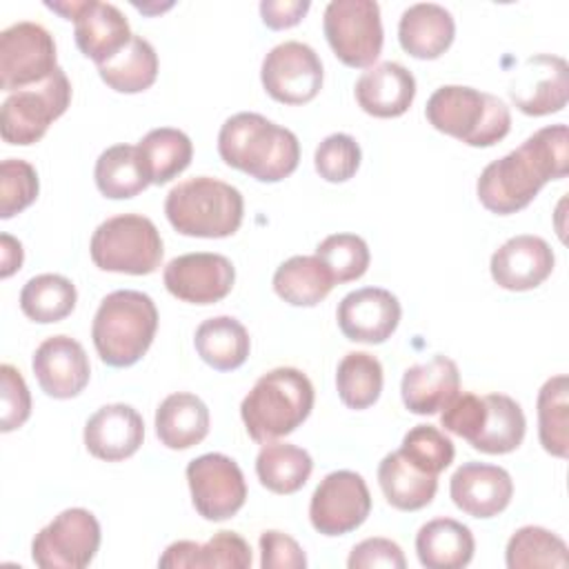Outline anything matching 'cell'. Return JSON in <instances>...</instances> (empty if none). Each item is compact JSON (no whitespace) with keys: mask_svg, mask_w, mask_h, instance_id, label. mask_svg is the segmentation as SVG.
Masks as SVG:
<instances>
[{"mask_svg":"<svg viewBox=\"0 0 569 569\" xmlns=\"http://www.w3.org/2000/svg\"><path fill=\"white\" fill-rule=\"evenodd\" d=\"M567 171L569 131L567 124H551L489 162L476 182V193L487 211L509 216L525 209L549 180H560Z\"/></svg>","mask_w":569,"mask_h":569,"instance_id":"obj_1","label":"cell"},{"mask_svg":"<svg viewBox=\"0 0 569 569\" xmlns=\"http://www.w3.org/2000/svg\"><path fill=\"white\" fill-rule=\"evenodd\" d=\"M218 153L224 164L260 182H280L298 169L300 142L287 127L260 113L240 111L220 127Z\"/></svg>","mask_w":569,"mask_h":569,"instance_id":"obj_2","label":"cell"},{"mask_svg":"<svg viewBox=\"0 0 569 569\" xmlns=\"http://www.w3.org/2000/svg\"><path fill=\"white\" fill-rule=\"evenodd\" d=\"M313 385L300 369L278 367L256 380L242 398L240 418L247 433L260 442H273L300 427L313 409Z\"/></svg>","mask_w":569,"mask_h":569,"instance_id":"obj_3","label":"cell"},{"mask_svg":"<svg viewBox=\"0 0 569 569\" xmlns=\"http://www.w3.org/2000/svg\"><path fill=\"white\" fill-rule=\"evenodd\" d=\"M156 331V302L136 289H118L104 296L91 322L93 347L109 367L136 365L151 347Z\"/></svg>","mask_w":569,"mask_h":569,"instance_id":"obj_4","label":"cell"},{"mask_svg":"<svg viewBox=\"0 0 569 569\" xmlns=\"http://www.w3.org/2000/svg\"><path fill=\"white\" fill-rule=\"evenodd\" d=\"M164 216L182 236L227 238L242 224L244 200L229 182L196 176L171 187L164 198Z\"/></svg>","mask_w":569,"mask_h":569,"instance_id":"obj_5","label":"cell"},{"mask_svg":"<svg viewBox=\"0 0 569 569\" xmlns=\"http://www.w3.org/2000/svg\"><path fill=\"white\" fill-rule=\"evenodd\" d=\"M425 116L433 129L469 147H491L511 129L509 107L498 96L462 84L438 87Z\"/></svg>","mask_w":569,"mask_h":569,"instance_id":"obj_6","label":"cell"},{"mask_svg":"<svg viewBox=\"0 0 569 569\" xmlns=\"http://www.w3.org/2000/svg\"><path fill=\"white\" fill-rule=\"evenodd\" d=\"M91 260L102 271L147 276L162 262V238L156 224L140 213L107 218L91 236Z\"/></svg>","mask_w":569,"mask_h":569,"instance_id":"obj_7","label":"cell"},{"mask_svg":"<svg viewBox=\"0 0 569 569\" xmlns=\"http://www.w3.org/2000/svg\"><path fill=\"white\" fill-rule=\"evenodd\" d=\"M71 102V82L58 67L44 82L13 91L0 109V136L9 144L38 142Z\"/></svg>","mask_w":569,"mask_h":569,"instance_id":"obj_8","label":"cell"},{"mask_svg":"<svg viewBox=\"0 0 569 569\" xmlns=\"http://www.w3.org/2000/svg\"><path fill=\"white\" fill-rule=\"evenodd\" d=\"M322 29L331 51L347 67L369 69L382 51L380 4L373 0H331Z\"/></svg>","mask_w":569,"mask_h":569,"instance_id":"obj_9","label":"cell"},{"mask_svg":"<svg viewBox=\"0 0 569 569\" xmlns=\"http://www.w3.org/2000/svg\"><path fill=\"white\" fill-rule=\"evenodd\" d=\"M100 547V522L82 507L60 511L31 542V558L40 569H82Z\"/></svg>","mask_w":569,"mask_h":569,"instance_id":"obj_10","label":"cell"},{"mask_svg":"<svg viewBox=\"0 0 569 569\" xmlns=\"http://www.w3.org/2000/svg\"><path fill=\"white\" fill-rule=\"evenodd\" d=\"M56 64L53 36L38 22H13L0 33V87L20 91L44 82Z\"/></svg>","mask_w":569,"mask_h":569,"instance_id":"obj_11","label":"cell"},{"mask_svg":"<svg viewBox=\"0 0 569 569\" xmlns=\"http://www.w3.org/2000/svg\"><path fill=\"white\" fill-rule=\"evenodd\" d=\"M187 482L196 511L211 522L236 516L247 500V482L238 462L224 453H202L187 465Z\"/></svg>","mask_w":569,"mask_h":569,"instance_id":"obj_12","label":"cell"},{"mask_svg":"<svg viewBox=\"0 0 569 569\" xmlns=\"http://www.w3.org/2000/svg\"><path fill=\"white\" fill-rule=\"evenodd\" d=\"M44 4L67 20H73L76 44L82 56L96 62V67L118 56L133 38L124 13L116 4L98 0H67Z\"/></svg>","mask_w":569,"mask_h":569,"instance_id":"obj_13","label":"cell"},{"mask_svg":"<svg viewBox=\"0 0 569 569\" xmlns=\"http://www.w3.org/2000/svg\"><path fill=\"white\" fill-rule=\"evenodd\" d=\"M369 511V487L360 473L349 469L327 473L309 502V520L322 536H345L358 529Z\"/></svg>","mask_w":569,"mask_h":569,"instance_id":"obj_14","label":"cell"},{"mask_svg":"<svg viewBox=\"0 0 569 569\" xmlns=\"http://www.w3.org/2000/svg\"><path fill=\"white\" fill-rule=\"evenodd\" d=\"M318 53L298 40L276 44L262 60L260 80L264 91L282 104H307L322 87Z\"/></svg>","mask_w":569,"mask_h":569,"instance_id":"obj_15","label":"cell"},{"mask_svg":"<svg viewBox=\"0 0 569 569\" xmlns=\"http://www.w3.org/2000/svg\"><path fill=\"white\" fill-rule=\"evenodd\" d=\"M167 291L189 305H213L229 296L236 269L222 253L196 251L167 262L162 271Z\"/></svg>","mask_w":569,"mask_h":569,"instance_id":"obj_16","label":"cell"},{"mask_svg":"<svg viewBox=\"0 0 569 569\" xmlns=\"http://www.w3.org/2000/svg\"><path fill=\"white\" fill-rule=\"evenodd\" d=\"M400 316L398 298L382 287H362L347 293L336 311L342 336L365 345H380L391 338Z\"/></svg>","mask_w":569,"mask_h":569,"instance_id":"obj_17","label":"cell"},{"mask_svg":"<svg viewBox=\"0 0 569 569\" xmlns=\"http://www.w3.org/2000/svg\"><path fill=\"white\" fill-rule=\"evenodd\" d=\"M513 104L527 116H549L562 111L569 98L567 62L560 56L538 53L522 62L509 84Z\"/></svg>","mask_w":569,"mask_h":569,"instance_id":"obj_18","label":"cell"},{"mask_svg":"<svg viewBox=\"0 0 569 569\" xmlns=\"http://www.w3.org/2000/svg\"><path fill=\"white\" fill-rule=\"evenodd\" d=\"M31 367L40 389L58 400L76 398L91 376L84 347L64 333L42 340L33 353Z\"/></svg>","mask_w":569,"mask_h":569,"instance_id":"obj_19","label":"cell"},{"mask_svg":"<svg viewBox=\"0 0 569 569\" xmlns=\"http://www.w3.org/2000/svg\"><path fill=\"white\" fill-rule=\"evenodd\" d=\"M553 251L540 236L522 233L500 244L489 262L491 278L507 291H529L540 287L553 271Z\"/></svg>","mask_w":569,"mask_h":569,"instance_id":"obj_20","label":"cell"},{"mask_svg":"<svg viewBox=\"0 0 569 569\" xmlns=\"http://www.w3.org/2000/svg\"><path fill=\"white\" fill-rule=\"evenodd\" d=\"M453 505L471 518H493L505 511L513 496L507 469L487 462H465L449 482Z\"/></svg>","mask_w":569,"mask_h":569,"instance_id":"obj_21","label":"cell"},{"mask_svg":"<svg viewBox=\"0 0 569 569\" xmlns=\"http://www.w3.org/2000/svg\"><path fill=\"white\" fill-rule=\"evenodd\" d=\"M144 440L142 416L124 402L100 407L84 425L87 451L107 462L131 458Z\"/></svg>","mask_w":569,"mask_h":569,"instance_id":"obj_22","label":"cell"},{"mask_svg":"<svg viewBox=\"0 0 569 569\" xmlns=\"http://www.w3.org/2000/svg\"><path fill=\"white\" fill-rule=\"evenodd\" d=\"M358 107L373 118H398L416 98V78L400 62H380L369 67L356 82Z\"/></svg>","mask_w":569,"mask_h":569,"instance_id":"obj_23","label":"cell"},{"mask_svg":"<svg viewBox=\"0 0 569 569\" xmlns=\"http://www.w3.org/2000/svg\"><path fill=\"white\" fill-rule=\"evenodd\" d=\"M460 391L458 365L447 356L409 367L400 382L405 407L416 416L438 413Z\"/></svg>","mask_w":569,"mask_h":569,"instance_id":"obj_24","label":"cell"},{"mask_svg":"<svg viewBox=\"0 0 569 569\" xmlns=\"http://www.w3.org/2000/svg\"><path fill=\"white\" fill-rule=\"evenodd\" d=\"M162 569H247L251 567V547L236 531H218L204 545L193 540L171 542L158 560Z\"/></svg>","mask_w":569,"mask_h":569,"instance_id":"obj_25","label":"cell"},{"mask_svg":"<svg viewBox=\"0 0 569 569\" xmlns=\"http://www.w3.org/2000/svg\"><path fill=\"white\" fill-rule=\"evenodd\" d=\"M453 16L436 2H418L402 11L398 22L400 47L418 60L440 58L453 42Z\"/></svg>","mask_w":569,"mask_h":569,"instance_id":"obj_26","label":"cell"},{"mask_svg":"<svg viewBox=\"0 0 569 569\" xmlns=\"http://www.w3.org/2000/svg\"><path fill=\"white\" fill-rule=\"evenodd\" d=\"M476 551L473 533L453 518H433L416 533V553L427 569H462Z\"/></svg>","mask_w":569,"mask_h":569,"instance_id":"obj_27","label":"cell"},{"mask_svg":"<svg viewBox=\"0 0 569 569\" xmlns=\"http://www.w3.org/2000/svg\"><path fill=\"white\" fill-rule=\"evenodd\" d=\"M209 433V409L189 391L167 396L156 409V436L169 449H189Z\"/></svg>","mask_w":569,"mask_h":569,"instance_id":"obj_28","label":"cell"},{"mask_svg":"<svg viewBox=\"0 0 569 569\" xmlns=\"http://www.w3.org/2000/svg\"><path fill=\"white\" fill-rule=\"evenodd\" d=\"M378 485L393 509L418 511L433 500L438 476L425 473L400 451H391L378 465Z\"/></svg>","mask_w":569,"mask_h":569,"instance_id":"obj_29","label":"cell"},{"mask_svg":"<svg viewBox=\"0 0 569 569\" xmlns=\"http://www.w3.org/2000/svg\"><path fill=\"white\" fill-rule=\"evenodd\" d=\"M193 345L198 356L216 371H233L242 367L251 351L244 325L231 316L202 320L196 329Z\"/></svg>","mask_w":569,"mask_h":569,"instance_id":"obj_30","label":"cell"},{"mask_svg":"<svg viewBox=\"0 0 569 569\" xmlns=\"http://www.w3.org/2000/svg\"><path fill=\"white\" fill-rule=\"evenodd\" d=\"M136 149L149 184H164L173 180L193 158L191 138L173 127L151 129Z\"/></svg>","mask_w":569,"mask_h":569,"instance_id":"obj_31","label":"cell"},{"mask_svg":"<svg viewBox=\"0 0 569 569\" xmlns=\"http://www.w3.org/2000/svg\"><path fill=\"white\" fill-rule=\"evenodd\" d=\"M333 278L325 262L313 256H293L273 273V291L293 307H316L333 289Z\"/></svg>","mask_w":569,"mask_h":569,"instance_id":"obj_32","label":"cell"},{"mask_svg":"<svg viewBox=\"0 0 569 569\" xmlns=\"http://www.w3.org/2000/svg\"><path fill=\"white\" fill-rule=\"evenodd\" d=\"M313 471L311 456L289 442H267L256 456V473L264 489L289 496L305 487Z\"/></svg>","mask_w":569,"mask_h":569,"instance_id":"obj_33","label":"cell"},{"mask_svg":"<svg viewBox=\"0 0 569 569\" xmlns=\"http://www.w3.org/2000/svg\"><path fill=\"white\" fill-rule=\"evenodd\" d=\"M485 420L471 447L482 453H509L520 447L527 429L522 407L505 393H487Z\"/></svg>","mask_w":569,"mask_h":569,"instance_id":"obj_34","label":"cell"},{"mask_svg":"<svg viewBox=\"0 0 569 569\" xmlns=\"http://www.w3.org/2000/svg\"><path fill=\"white\" fill-rule=\"evenodd\" d=\"M98 73L118 93H140L158 78V53L149 40L133 36L118 56L98 67Z\"/></svg>","mask_w":569,"mask_h":569,"instance_id":"obj_35","label":"cell"},{"mask_svg":"<svg viewBox=\"0 0 569 569\" xmlns=\"http://www.w3.org/2000/svg\"><path fill=\"white\" fill-rule=\"evenodd\" d=\"M96 187L104 198L127 200L149 187L136 144H113L104 149L93 169Z\"/></svg>","mask_w":569,"mask_h":569,"instance_id":"obj_36","label":"cell"},{"mask_svg":"<svg viewBox=\"0 0 569 569\" xmlns=\"http://www.w3.org/2000/svg\"><path fill=\"white\" fill-rule=\"evenodd\" d=\"M76 287L60 273H40L27 280L20 291L22 313L40 325L58 322L76 309Z\"/></svg>","mask_w":569,"mask_h":569,"instance_id":"obj_37","label":"cell"},{"mask_svg":"<svg viewBox=\"0 0 569 569\" xmlns=\"http://www.w3.org/2000/svg\"><path fill=\"white\" fill-rule=\"evenodd\" d=\"M538 438L547 453L567 458L569 449V380L565 373L549 378L538 391Z\"/></svg>","mask_w":569,"mask_h":569,"instance_id":"obj_38","label":"cell"},{"mask_svg":"<svg viewBox=\"0 0 569 569\" xmlns=\"http://www.w3.org/2000/svg\"><path fill=\"white\" fill-rule=\"evenodd\" d=\"M336 387L349 409L371 407L382 391V365L367 351H349L336 369Z\"/></svg>","mask_w":569,"mask_h":569,"instance_id":"obj_39","label":"cell"},{"mask_svg":"<svg viewBox=\"0 0 569 569\" xmlns=\"http://www.w3.org/2000/svg\"><path fill=\"white\" fill-rule=\"evenodd\" d=\"M505 560L509 569H540V567H567V545L560 536L545 527L527 525L513 531L507 542Z\"/></svg>","mask_w":569,"mask_h":569,"instance_id":"obj_40","label":"cell"},{"mask_svg":"<svg viewBox=\"0 0 569 569\" xmlns=\"http://www.w3.org/2000/svg\"><path fill=\"white\" fill-rule=\"evenodd\" d=\"M316 256L329 269L333 282H351L365 276L369 269V247L356 233H331L318 247Z\"/></svg>","mask_w":569,"mask_h":569,"instance_id":"obj_41","label":"cell"},{"mask_svg":"<svg viewBox=\"0 0 569 569\" xmlns=\"http://www.w3.org/2000/svg\"><path fill=\"white\" fill-rule=\"evenodd\" d=\"M398 451L411 465H416L418 469H422L425 473H431V476L442 473L453 462V456H456L451 438L445 436L433 425H416V427H411L405 433L402 445H400Z\"/></svg>","mask_w":569,"mask_h":569,"instance_id":"obj_42","label":"cell"},{"mask_svg":"<svg viewBox=\"0 0 569 569\" xmlns=\"http://www.w3.org/2000/svg\"><path fill=\"white\" fill-rule=\"evenodd\" d=\"M40 191L33 164L20 158H7L0 164V218L9 220L24 211Z\"/></svg>","mask_w":569,"mask_h":569,"instance_id":"obj_43","label":"cell"},{"mask_svg":"<svg viewBox=\"0 0 569 569\" xmlns=\"http://www.w3.org/2000/svg\"><path fill=\"white\" fill-rule=\"evenodd\" d=\"M360 160H362L360 144L349 133L327 136L318 144L316 156H313L316 171L327 182H347L349 178L356 176V171L360 167Z\"/></svg>","mask_w":569,"mask_h":569,"instance_id":"obj_44","label":"cell"},{"mask_svg":"<svg viewBox=\"0 0 569 569\" xmlns=\"http://www.w3.org/2000/svg\"><path fill=\"white\" fill-rule=\"evenodd\" d=\"M485 420V398L471 391H458L442 409H440V425L465 438L469 445L480 433Z\"/></svg>","mask_w":569,"mask_h":569,"instance_id":"obj_45","label":"cell"},{"mask_svg":"<svg viewBox=\"0 0 569 569\" xmlns=\"http://www.w3.org/2000/svg\"><path fill=\"white\" fill-rule=\"evenodd\" d=\"M0 382H2V416L0 429L9 433L22 427L31 416V393L22 378V373L13 365L0 367Z\"/></svg>","mask_w":569,"mask_h":569,"instance_id":"obj_46","label":"cell"},{"mask_svg":"<svg viewBox=\"0 0 569 569\" xmlns=\"http://www.w3.org/2000/svg\"><path fill=\"white\" fill-rule=\"evenodd\" d=\"M260 567L262 569H305L307 556L289 533L269 529L260 533Z\"/></svg>","mask_w":569,"mask_h":569,"instance_id":"obj_47","label":"cell"},{"mask_svg":"<svg viewBox=\"0 0 569 569\" xmlns=\"http://www.w3.org/2000/svg\"><path fill=\"white\" fill-rule=\"evenodd\" d=\"M349 569H371V567H387V569H405L407 560L398 542L389 538H367L358 542L349 558Z\"/></svg>","mask_w":569,"mask_h":569,"instance_id":"obj_48","label":"cell"},{"mask_svg":"<svg viewBox=\"0 0 569 569\" xmlns=\"http://www.w3.org/2000/svg\"><path fill=\"white\" fill-rule=\"evenodd\" d=\"M309 0H262L260 18L269 29H289L296 27L309 11Z\"/></svg>","mask_w":569,"mask_h":569,"instance_id":"obj_49","label":"cell"},{"mask_svg":"<svg viewBox=\"0 0 569 569\" xmlns=\"http://www.w3.org/2000/svg\"><path fill=\"white\" fill-rule=\"evenodd\" d=\"M0 244H2V267H0V276L2 278H9V276H13L20 267H22V258H24V253H22V244L16 240V238H11L9 233H2L0 236Z\"/></svg>","mask_w":569,"mask_h":569,"instance_id":"obj_50","label":"cell"}]
</instances>
